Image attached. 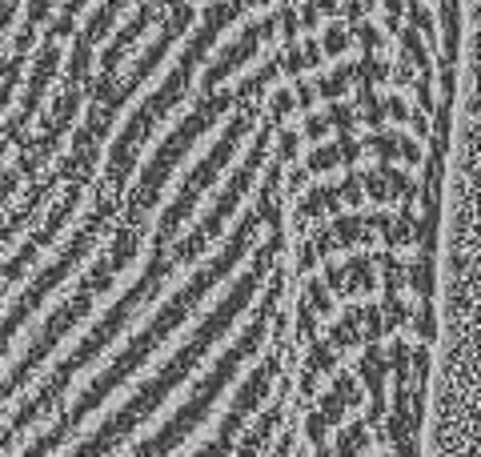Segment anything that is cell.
I'll return each mask as SVG.
<instances>
[{
  "label": "cell",
  "instance_id": "cell-1",
  "mask_svg": "<svg viewBox=\"0 0 481 457\" xmlns=\"http://www.w3.org/2000/svg\"><path fill=\"white\" fill-rule=\"evenodd\" d=\"M69 361H76V369H72L69 377H76V373H81V369L92 361V345H89V337L76 329V321H72V325L65 329V333H61V337H56V341L48 345V353L41 357V361H36V369L24 377V385L17 389L8 401H4V410H0V429H4L12 417H21V413L28 410V405H32L41 393H45L48 381H52V377H61V369L69 365ZM61 389H65V385H61ZM52 405H56V401H52ZM61 417H65V413H61ZM89 437H92V434H85V425L76 421L69 434H65V441H61V445H56V449H52L48 457H72V454H81V449L89 445ZM92 441H96V437H92Z\"/></svg>",
  "mask_w": 481,
  "mask_h": 457
}]
</instances>
